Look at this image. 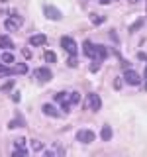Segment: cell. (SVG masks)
Wrapping results in <instances>:
<instances>
[{"label": "cell", "instance_id": "3", "mask_svg": "<svg viewBox=\"0 0 147 157\" xmlns=\"http://www.w3.org/2000/svg\"><path fill=\"white\" fill-rule=\"evenodd\" d=\"M61 47L65 49L69 55H75V53H77V43H75V39L69 37V36H63L61 37Z\"/></svg>", "mask_w": 147, "mask_h": 157}, {"label": "cell", "instance_id": "21", "mask_svg": "<svg viewBox=\"0 0 147 157\" xmlns=\"http://www.w3.org/2000/svg\"><path fill=\"white\" fill-rule=\"evenodd\" d=\"M69 100H71V104H78V102H81V94H78L77 90L71 92V98H69Z\"/></svg>", "mask_w": 147, "mask_h": 157}, {"label": "cell", "instance_id": "10", "mask_svg": "<svg viewBox=\"0 0 147 157\" xmlns=\"http://www.w3.org/2000/svg\"><path fill=\"white\" fill-rule=\"evenodd\" d=\"M41 110H43V114H45V116H51V118H57V116H59L57 108L53 106V104H43Z\"/></svg>", "mask_w": 147, "mask_h": 157}, {"label": "cell", "instance_id": "25", "mask_svg": "<svg viewBox=\"0 0 147 157\" xmlns=\"http://www.w3.org/2000/svg\"><path fill=\"white\" fill-rule=\"evenodd\" d=\"M32 147H33V151H41L43 149V144H41V141H37V140H33L32 141Z\"/></svg>", "mask_w": 147, "mask_h": 157}, {"label": "cell", "instance_id": "13", "mask_svg": "<svg viewBox=\"0 0 147 157\" xmlns=\"http://www.w3.org/2000/svg\"><path fill=\"white\" fill-rule=\"evenodd\" d=\"M100 137H102V141H110L112 140V128L110 126H104V128H102Z\"/></svg>", "mask_w": 147, "mask_h": 157}, {"label": "cell", "instance_id": "6", "mask_svg": "<svg viewBox=\"0 0 147 157\" xmlns=\"http://www.w3.org/2000/svg\"><path fill=\"white\" fill-rule=\"evenodd\" d=\"M88 106H90L92 112H98L102 108V100H100V96H98L96 92H90V94H88Z\"/></svg>", "mask_w": 147, "mask_h": 157}, {"label": "cell", "instance_id": "5", "mask_svg": "<svg viewBox=\"0 0 147 157\" xmlns=\"http://www.w3.org/2000/svg\"><path fill=\"white\" fill-rule=\"evenodd\" d=\"M33 77L37 78V81H41V82H47V81H51V71H49L47 67H39V69H36L33 71Z\"/></svg>", "mask_w": 147, "mask_h": 157}, {"label": "cell", "instance_id": "17", "mask_svg": "<svg viewBox=\"0 0 147 157\" xmlns=\"http://www.w3.org/2000/svg\"><path fill=\"white\" fill-rule=\"evenodd\" d=\"M0 47H8V49H12V47H14L12 39L6 37V36H2V37H0Z\"/></svg>", "mask_w": 147, "mask_h": 157}, {"label": "cell", "instance_id": "11", "mask_svg": "<svg viewBox=\"0 0 147 157\" xmlns=\"http://www.w3.org/2000/svg\"><path fill=\"white\" fill-rule=\"evenodd\" d=\"M106 55H108L106 47L104 45H96V55H94V59H98V61H104Z\"/></svg>", "mask_w": 147, "mask_h": 157}, {"label": "cell", "instance_id": "27", "mask_svg": "<svg viewBox=\"0 0 147 157\" xmlns=\"http://www.w3.org/2000/svg\"><path fill=\"white\" fill-rule=\"evenodd\" d=\"M12 86H14V81H8V82H4V85H2V88H0V90H2V92L12 90Z\"/></svg>", "mask_w": 147, "mask_h": 157}, {"label": "cell", "instance_id": "14", "mask_svg": "<svg viewBox=\"0 0 147 157\" xmlns=\"http://www.w3.org/2000/svg\"><path fill=\"white\" fill-rule=\"evenodd\" d=\"M12 71H14V75H26V73H28V65H26V63H18Z\"/></svg>", "mask_w": 147, "mask_h": 157}, {"label": "cell", "instance_id": "29", "mask_svg": "<svg viewBox=\"0 0 147 157\" xmlns=\"http://www.w3.org/2000/svg\"><path fill=\"white\" fill-rule=\"evenodd\" d=\"M122 85H124V81H122V78H116V81H114V88H116V90H120Z\"/></svg>", "mask_w": 147, "mask_h": 157}, {"label": "cell", "instance_id": "16", "mask_svg": "<svg viewBox=\"0 0 147 157\" xmlns=\"http://www.w3.org/2000/svg\"><path fill=\"white\" fill-rule=\"evenodd\" d=\"M0 59H2V63H6V65H10V63H14V55L10 51H4L2 55H0Z\"/></svg>", "mask_w": 147, "mask_h": 157}, {"label": "cell", "instance_id": "19", "mask_svg": "<svg viewBox=\"0 0 147 157\" xmlns=\"http://www.w3.org/2000/svg\"><path fill=\"white\" fill-rule=\"evenodd\" d=\"M26 155H28V149H26V147H16L14 157H26Z\"/></svg>", "mask_w": 147, "mask_h": 157}, {"label": "cell", "instance_id": "20", "mask_svg": "<svg viewBox=\"0 0 147 157\" xmlns=\"http://www.w3.org/2000/svg\"><path fill=\"white\" fill-rule=\"evenodd\" d=\"M45 61H47V63H55V61H57V55H55L53 51H45Z\"/></svg>", "mask_w": 147, "mask_h": 157}, {"label": "cell", "instance_id": "2", "mask_svg": "<svg viewBox=\"0 0 147 157\" xmlns=\"http://www.w3.org/2000/svg\"><path fill=\"white\" fill-rule=\"evenodd\" d=\"M22 16H16V14H14V16H10V18H6V22H4V28L8 29V32H16V29L22 26Z\"/></svg>", "mask_w": 147, "mask_h": 157}, {"label": "cell", "instance_id": "35", "mask_svg": "<svg viewBox=\"0 0 147 157\" xmlns=\"http://www.w3.org/2000/svg\"><path fill=\"white\" fill-rule=\"evenodd\" d=\"M127 2H131V4H137V2H139V0H127Z\"/></svg>", "mask_w": 147, "mask_h": 157}, {"label": "cell", "instance_id": "8", "mask_svg": "<svg viewBox=\"0 0 147 157\" xmlns=\"http://www.w3.org/2000/svg\"><path fill=\"white\" fill-rule=\"evenodd\" d=\"M45 43H47V37L43 33H36V36L29 37V45L32 47H39V45H45Z\"/></svg>", "mask_w": 147, "mask_h": 157}, {"label": "cell", "instance_id": "22", "mask_svg": "<svg viewBox=\"0 0 147 157\" xmlns=\"http://www.w3.org/2000/svg\"><path fill=\"white\" fill-rule=\"evenodd\" d=\"M55 100L57 102H65V100H69V94H67V92H57Z\"/></svg>", "mask_w": 147, "mask_h": 157}, {"label": "cell", "instance_id": "18", "mask_svg": "<svg viewBox=\"0 0 147 157\" xmlns=\"http://www.w3.org/2000/svg\"><path fill=\"white\" fill-rule=\"evenodd\" d=\"M90 22L94 24V26H100V24H104V16H98V14H90Z\"/></svg>", "mask_w": 147, "mask_h": 157}, {"label": "cell", "instance_id": "36", "mask_svg": "<svg viewBox=\"0 0 147 157\" xmlns=\"http://www.w3.org/2000/svg\"><path fill=\"white\" fill-rule=\"evenodd\" d=\"M2 67H4V65H2V63H0V69H2Z\"/></svg>", "mask_w": 147, "mask_h": 157}, {"label": "cell", "instance_id": "7", "mask_svg": "<svg viewBox=\"0 0 147 157\" xmlns=\"http://www.w3.org/2000/svg\"><path fill=\"white\" fill-rule=\"evenodd\" d=\"M43 14H45L49 20H55V22H59V20L63 18V14L59 12L55 6H45V8H43Z\"/></svg>", "mask_w": 147, "mask_h": 157}, {"label": "cell", "instance_id": "32", "mask_svg": "<svg viewBox=\"0 0 147 157\" xmlns=\"http://www.w3.org/2000/svg\"><path fill=\"white\" fill-rule=\"evenodd\" d=\"M110 37H112V39H114V41L118 43V36H116V33H114V32H110Z\"/></svg>", "mask_w": 147, "mask_h": 157}, {"label": "cell", "instance_id": "31", "mask_svg": "<svg viewBox=\"0 0 147 157\" xmlns=\"http://www.w3.org/2000/svg\"><path fill=\"white\" fill-rule=\"evenodd\" d=\"M12 100H14V102L20 100V94H18V92H14V94H12Z\"/></svg>", "mask_w": 147, "mask_h": 157}, {"label": "cell", "instance_id": "30", "mask_svg": "<svg viewBox=\"0 0 147 157\" xmlns=\"http://www.w3.org/2000/svg\"><path fill=\"white\" fill-rule=\"evenodd\" d=\"M24 57L29 59V57H32V51H29V49H24Z\"/></svg>", "mask_w": 147, "mask_h": 157}, {"label": "cell", "instance_id": "34", "mask_svg": "<svg viewBox=\"0 0 147 157\" xmlns=\"http://www.w3.org/2000/svg\"><path fill=\"white\" fill-rule=\"evenodd\" d=\"M145 88H147V65H145Z\"/></svg>", "mask_w": 147, "mask_h": 157}, {"label": "cell", "instance_id": "9", "mask_svg": "<svg viewBox=\"0 0 147 157\" xmlns=\"http://www.w3.org/2000/svg\"><path fill=\"white\" fill-rule=\"evenodd\" d=\"M82 53H85L86 57L94 59V55H96V45L92 41H85V43H82Z\"/></svg>", "mask_w": 147, "mask_h": 157}, {"label": "cell", "instance_id": "12", "mask_svg": "<svg viewBox=\"0 0 147 157\" xmlns=\"http://www.w3.org/2000/svg\"><path fill=\"white\" fill-rule=\"evenodd\" d=\"M143 24H145V18L135 20V22L130 26V33H134V32H137V29H141V28H143Z\"/></svg>", "mask_w": 147, "mask_h": 157}, {"label": "cell", "instance_id": "1", "mask_svg": "<svg viewBox=\"0 0 147 157\" xmlns=\"http://www.w3.org/2000/svg\"><path fill=\"white\" fill-rule=\"evenodd\" d=\"M124 81H126V85H131V86L141 85V77L137 75L134 69H126V73H124Z\"/></svg>", "mask_w": 147, "mask_h": 157}, {"label": "cell", "instance_id": "33", "mask_svg": "<svg viewBox=\"0 0 147 157\" xmlns=\"http://www.w3.org/2000/svg\"><path fill=\"white\" fill-rule=\"evenodd\" d=\"M112 2V0H98V4H104V6H106V4H110Z\"/></svg>", "mask_w": 147, "mask_h": 157}, {"label": "cell", "instance_id": "23", "mask_svg": "<svg viewBox=\"0 0 147 157\" xmlns=\"http://www.w3.org/2000/svg\"><path fill=\"white\" fill-rule=\"evenodd\" d=\"M67 65H69V67H73V69H75V67L78 65V63H77V57H75V55H69V59H67Z\"/></svg>", "mask_w": 147, "mask_h": 157}, {"label": "cell", "instance_id": "4", "mask_svg": "<svg viewBox=\"0 0 147 157\" xmlns=\"http://www.w3.org/2000/svg\"><path fill=\"white\" fill-rule=\"evenodd\" d=\"M94 132L92 130H78L77 132V141H81V144H92L94 141Z\"/></svg>", "mask_w": 147, "mask_h": 157}, {"label": "cell", "instance_id": "24", "mask_svg": "<svg viewBox=\"0 0 147 157\" xmlns=\"http://www.w3.org/2000/svg\"><path fill=\"white\" fill-rule=\"evenodd\" d=\"M71 100H65V102H61V108H63V112H67V114H69V112H71Z\"/></svg>", "mask_w": 147, "mask_h": 157}, {"label": "cell", "instance_id": "26", "mask_svg": "<svg viewBox=\"0 0 147 157\" xmlns=\"http://www.w3.org/2000/svg\"><path fill=\"white\" fill-rule=\"evenodd\" d=\"M100 65H102V61H98V59H94V61H92V65H90V71H92V73H96L98 69H100Z\"/></svg>", "mask_w": 147, "mask_h": 157}, {"label": "cell", "instance_id": "28", "mask_svg": "<svg viewBox=\"0 0 147 157\" xmlns=\"http://www.w3.org/2000/svg\"><path fill=\"white\" fill-rule=\"evenodd\" d=\"M14 147H26V140H24V137H18V140H14Z\"/></svg>", "mask_w": 147, "mask_h": 157}, {"label": "cell", "instance_id": "15", "mask_svg": "<svg viewBox=\"0 0 147 157\" xmlns=\"http://www.w3.org/2000/svg\"><path fill=\"white\" fill-rule=\"evenodd\" d=\"M24 126H26L24 118H16V120H12V122L8 124V128H10V130H16V128H24Z\"/></svg>", "mask_w": 147, "mask_h": 157}]
</instances>
